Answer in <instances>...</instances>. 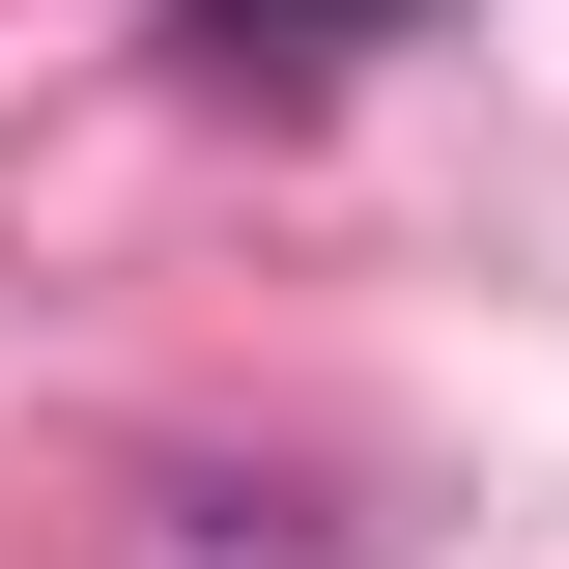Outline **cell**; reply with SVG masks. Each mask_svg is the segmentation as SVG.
I'll list each match as a JSON object with an SVG mask.
<instances>
[{"instance_id": "6da1fadb", "label": "cell", "mask_w": 569, "mask_h": 569, "mask_svg": "<svg viewBox=\"0 0 569 569\" xmlns=\"http://www.w3.org/2000/svg\"><path fill=\"white\" fill-rule=\"evenodd\" d=\"M399 0H171V58H228V86H313V58H370Z\"/></svg>"}]
</instances>
